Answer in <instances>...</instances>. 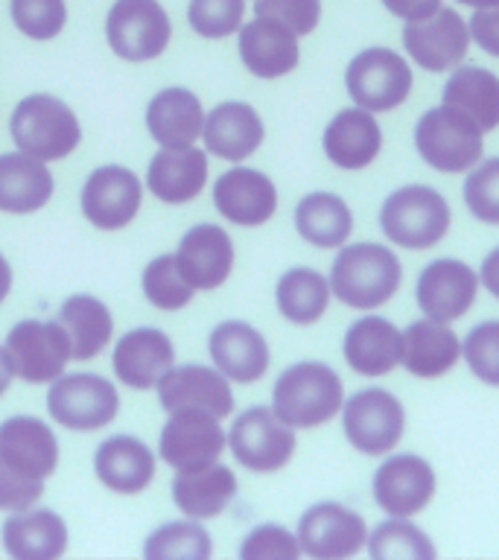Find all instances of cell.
Wrapping results in <instances>:
<instances>
[{"label":"cell","instance_id":"6da1fadb","mask_svg":"<svg viewBox=\"0 0 499 560\" xmlns=\"http://www.w3.org/2000/svg\"><path fill=\"white\" fill-rule=\"evenodd\" d=\"M330 292L350 310L388 304L403 280V266L392 248L380 243L345 245L330 269Z\"/></svg>","mask_w":499,"mask_h":560},{"label":"cell","instance_id":"7a4b0ae2","mask_svg":"<svg viewBox=\"0 0 499 560\" xmlns=\"http://www.w3.org/2000/svg\"><path fill=\"white\" fill-rule=\"evenodd\" d=\"M345 406L341 376L324 362H298L278 376L271 388V409L292 429L322 427Z\"/></svg>","mask_w":499,"mask_h":560},{"label":"cell","instance_id":"3957f363","mask_svg":"<svg viewBox=\"0 0 499 560\" xmlns=\"http://www.w3.org/2000/svg\"><path fill=\"white\" fill-rule=\"evenodd\" d=\"M450 205L427 184H406L388 192L380 208L383 234L401 248L423 252L444 240L450 231Z\"/></svg>","mask_w":499,"mask_h":560},{"label":"cell","instance_id":"277c9868","mask_svg":"<svg viewBox=\"0 0 499 560\" xmlns=\"http://www.w3.org/2000/svg\"><path fill=\"white\" fill-rule=\"evenodd\" d=\"M9 131L24 155L38 161L68 158L82 140V129L73 108L50 94H30L15 105Z\"/></svg>","mask_w":499,"mask_h":560},{"label":"cell","instance_id":"5b68a950","mask_svg":"<svg viewBox=\"0 0 499 560\" xmlns=\"http://www.w3.org/2000/svg\"><path fill=\"white\" fill-rule=\"evenodd\" d=\"M485 131L450 105L423 112L415 126V149L438 173H467L481 161Z\"/></svg>","mask_w":499,"mask_h":560},{"label":"cell","instance_id":"8992f818","mask_svg":"<svg viewBox=\"0 0 499 560\" xmlns=\"http://www.w3.org/2000/svg\"><path fill=\"white\" fill-rule=\"evenodd\" d=\"M415 77L409 61L388 47H368L350 59L345 70V88L350 100L368 112H394L409 100Z\"/></svg>","mask_w":499,"mask_h":560},{"label":"cell","instance_id":"52a82bcc","mask_svg":"<svg viewBox=\"0 0 499 560\" xmlns=\"http://www.w3.org/2000/svg\"><path fill=\"white\" fill-rule=\"evenodd\" d=\"M341 427L353 450L362 455H385L406 432V409L385 388H362L341 406Z\"/></svg>","mask_w":499,"mask_h":560},{"label":"cell","instance_id":"ba28073f","mask_svg":"<svg viewBox=\"0 0 499 560\" xmlns=\"http://www.w3.org/2000/svg\"><path fill=\"white\" fill-rule=\"evenodd\" d=\"M50 418L73 432H94L108 427L120 411V394L112 380L96 374L56 376L47 392Z\"/></svg>","mask_w":499,"mask_h":560},{"label":"cell","instance_id":"9c48e42d","mask_svg":"<svg viewBox=\"0 0 499 560\" xmlns=\"http://www.w3.org/2000/svg\"><path fill=\"white\" fill-rule=\"evenodd\" d=\"M173 24L158 0H114L105 18V38L120 59L149 61L166 50Z\"/></svg>","mask_w":499,"mask_h":560},{"label":"cell","instance_id":"30bf717a","mask_svg":"<svg viewBox=\"0 0 499 560\" xmlns=\"http://www.w3.org/2000/svg\"><path fill=\"white\" fill-rule=\"evenodd\" d=\"M7 357L12 374L24 383H53L65 374L70 359V339L59 322H38L26 318L18 322L7 336Z\"/></svg>","mask_w":499,"mask_h":560},{"label":"cell","instance_id":"8fae6325","mask_svg":"<svg viewBox=\"0 0 499 560\" xmlns=\"http://www.w3.org/2000/svg\"><path fill=\"white\" fill-rule=\"evenodd\" d=\"M228 446L236 462L252 472H275L287 467L295 453V429L283 423L275 409L254 406L234 420Z\"/></svg>","mask_w":499,"mask_h":560},{"label":"cell","instance_id":"7c38bea8","mask_svg":"<svg viewBox=\"0 0 499 560\" xmlns=\"http://www.w3.org/2000/svg\"><path fill=\"white\" fill-rule=\"evenodd\" d=\"M301 551L315 560H345L362 551L368 542V525L362 514L341 502H318L306 508L298 520Z\"/></svg>","mask_w":499,"mask_h":560},{"label":"cell","instance_id":"4fadbf2b","mask_svg":"<svg viewBox=\"0 0 499 560\" xmlns=\"http://www.w3.org/2000/svg\"><path fill=\"white\" fill-rule=\"evenodd\" d=\"M403 47L418 68L444 73L464 61L471 50V30L455 9L441 7L436 15L403 26Z\"/></svg>","mask_w":499,"mask_h":560},{"label":"cell","instance_id":"5bb4252c","mask_svg":"<svg viewBox=\"0 0 499 560\" xmlns=\"http://www.w3.org/2000/svg\"><path fill=\"white\" fill-rule=\"evenodd\" d=\"M228 435L219 427V418L201 409H182L173 411L166 427L161 429L158 453L175 472L199 470L219 462Z\"/></svg>","mask_w":499,"mask_h":560},{"label":"cell","instance_id":"9a60e30c","mask_svg":"<svg viewBox=\"0 0 499 560\" xmlns=\"http://www.w3.org/2000/svg\"><path fill=\"white\" fill-rule=\"evenodd\" d=\"M436 470L427 458L415 453H401L385 458L374 472L371 490L374 502L388 516L420 514L436 497Z\"/></svg>","mask_w":499,"mask_h":560},{"label":"cell","instance_id":"2e32d148","mask_svg":"<svg viewBox=\"0 0 499 560\" xmlns=\"http://www.w3.org/2000/svg\"><path fill=\"white\" fill-rule=\"evenodd\" d=\"M143 187L126 166L108 164L88 175L82 187V213L100 231H120L138 217Z\"/></svg>","mask_w":499,"mask_h":560},{"label":"cell","instance_id":"e0dca14e","mask_svg":"<svg viewBox=\"0 0 499 560\" xmlns=\"http://www.w3.org/2000/svg\"><path fill=\"white\" fill-rule=\"evenodd\" d=\"M476 292H479V275L467 262L455 257H438L420 271L415 298L427 318L450 324L467 315Z\"/></svg>","mask_w":499,"mask_h":560},{"label":"cell","instance_id":"ac0fdd59","mask_svg":"<svg viewBox=\"0 0 499 560\" xmlns=\"http://www.w3.org/2000/svg\"><path fill=\"white\" fill-rule=\"evenodd\" d=\"M213 205L228 222L240 228H257L269 222L278 210V187L260 170L234 166L213 184Z\"/></svg>","mask_w":499,"mask_h":560},{"label":"cell","instance_id":"d6986e66","mask_svg":"<svg viewBox=\"0 0 499 560\" xmlns=\"http://www.w3.org/2000/svg\"><path fill=\"white\" fill-rule=\"evenodd\" d=\"M158 400L170 415L182 409H201L222 420L234 411L228 376L205 365L170 368L158 383Z\"/></svg>","mask_w":499,"mask_h":560},{"label":"cell","instance_id":"ffe728a7","mask_svg":"<svg viewBox=\"0 0 499 560\" xmlns=\"http://www.w3.org/2000/svg\"><path fill=\"white\" fill-rule=\"evenodd\" d=\"M173 341L158 327H138V330H129L126 336H120L112 357L117 380L129 385V388H140V392L155 388L161 383V376L173 368Z\"/></svg>","mask_w":499,"mask_h":560},{"label":"cell","instance_id":"44dd1931","mask_svg":"<svg viewBox=\"0 0 499 560\" xmlns=\"http://www.w3.org/2000/svg\"><path fill=\"white\" fill-rule=\"evenodd\" d=\"M175 262L193 289H219L234 269V243L219 225H196L182 236Z\"/></svg>","mask_w":499,"mask_h":560},{"label":"cell","instance_id":"7402d4cb","mask_svg":"<svg viewBox=\"0 0 499 560\" xmlns=\"http://www.w3.org/2000/svg\"><path fill=\"white\" fill-rule=\"evenodd\" d=\"M324 155L339 170H365L374 164L383 149V129L374 112L368 108H345L324 129Z\"/></svg>","mask_w":499,"mask_h":560},{"label":"cell","instance_id":"603a6c76","mask_svg":"<svg viewBox=\"0 0 499 560\" xmlns=\"http://www.w3.org/2000/svg\"><path fill=\"white\" fill-rule=\"evenodd\" d=\"M240 59L257 79L287 77L301 59L298 35L278 21L254 15L252 24L240 26Z\"/></svg>","mask_w":499,"mask_h":560},{"label":"cell","instance_id":"cb8c5ba5","mask_svg":"<svg viewBox=\"0 0 499 560\" xmlns=\"http://www.w3.org/2000/svg\"><path fill=\"white\" fill-rule=\"evenodd\" d=\"M208 350L217 371L234 383H257L269 371V345L252 324L222 322L210 332Z\"/></svg>","mask_w":499,"mask_h":560},{"label":"cell","instance_id":"d4e9b609","mask_svg":"<svg viewBox=\"0 0 499 560\" xmlns=\"http://www.w3.org/2000/svg\"><path fill=\"white\" fill-rule=\"evenodd\" d=\"M341 353L357 374L385 376L403 362V332L388 318L365 315L348 327Z\"/></svg>","mask_w":499,"mask_h":560},{"label":"cell","instance_id":"484cf974","mask_svg":"<svg viewBox=\"0 0 499 560\" xmlns=\"http://www.w3.org/2000/svg\"><path fill=\"white\" fill-rule=\"evenodd\" d=\"M0 458L33 479H47L59 464V441L44 420L18 415L0 423Z\"/></svg>","mask_w":499,"mask_h":560},{"label":"cell","instance_id":"4316f807","mask_svg":"<svg viewBox=\"0 0 499 560\" xmlns=\"http://www.w3.org/2000/svg\"><path fill=\"white\" fill-rule=\"evenodd\" d=\"M263 120L248 103H222L213 112L205 114V147L210 155L240 164L245 158H252L263 143Z\"/></svg>","mask_w":499,"mask_h":560},{"label":"cell","instance_id":"83f0119b","mask_svg":"<svg viewBox=\"0 0 499 560\" xmlns=\"http://www.w3.org/2000/svg\"><path fill=\"white\" fill-rule=\"evenodd\" d=\"M462 359V341L453 327L436 318H418L403 330L401 365L418 380H438L450 374Z\"/></svg>","mask_w":499,"mask_h":560},{"label":"cell","instance_id":"f1b7e54d","mask_svg":"<svg viewBox=\"0 0 499 560\" xmlns=\"http://www.w3.org/2000/svg\"><path fill=\"white\" fill-rule=\"evenodd\" d=\"M208 184V155L196 147L164 149L149 161L147 187L164 205L193 201Z\"/></svg>","mask_w":499,"mask_h":560},{"label":"cell","instance_id":"f546056e","mask_svg":"<svg viewBox=\"0 0 499 560\" xmlns=\"http://www.w3.org/2000/svg\"><path fill=\"white\" fill-rule=\"evenodd\" d=\"M147 129L164 149L193 147L205 129V108L187 88H164L147 108Z\"/></svg>","mask_w":499,"mask_h":560},{"label":"cell","instance_id":"4dcf8cb0","mask_svg":"<svg viewBox=\"0 0 499 560\" xmlns=\"http://www.w3.org/2000/svg\"><path fill=\"white\" fill-rule=\"evenodd\" d=\"M3 549L15 560H56L68 549V525L47 508L15 511L3 523Z\"/></svg>","mask_w":499,"mask_h":560},{"label":"cell","instance_id":"1f68e13d","mask_svg":"<svg viewBox=\"0 0 499 560\" xmlns=\"http://www.w3.org/2000/svg\"><path fill=\"white\" fill-rule=\"evenodd\" d=\"M94 470L105 488L117 493H140L155 479V455L138 438L114 435L96 450Z\"/></svg>","mask_w":499,"mask_h":560},{"label":"cell","instance_id":"d6a6232c","mask_svg":"<svg viewBox=\"0 0 499 560\" xmlns=\"http://www.w3.org/2000/svg\"><path fill=\"white\" fill-rule=\"evenodd\" d=\"M236 497L234 470L225 464H208L199 470H182L173 481V499L182 514L190 520L219 516Z\"/></svg>","mask_w":499,"mask_h":560},{"label":"cell","instance_id":"836d02e7","mask_svg":"<svg viewBox=\"0 0 499 560\" xmlns=\"http://www.w3.org/2000/svg\"><path fill=\"white\" fill-rule=\"evenodd\" d=\"M53 196V175L44 161L24 155L21 149L0 155V210L35 213Z\"/></svg>","mask_w":499,"mask_h":560},{"label":"cell","instance_id":"e575fe53","mask_svg":"<svg viewBox=\"0 0 499 560\" xmlns=\"http://www.w3.org/2000/svg\"><path fill=\"white\" fill-rule=\"evenodd\" d=\"M441 100L476 122L481 131H494L499 126V77L494 70L476 65L453 68Z\"/></svg>","mask_w":499,"mask_h":560},{"label":"cell","instance_id":"d590c367","mask_svg":"<svg viewBox=\"0 0 499 560\" xmlns=\"http://www.w3.org/2000/svg\"><path fill=\"white\" fill-rule=\"evenodd\" d=\"M59 324L70 339V359L77 362L100 357L114 332L108 306L94 295H70L59 310Z\"/></svg>","mask_w":499,"mask_h":560},{"label":"cell","instance_id":"8d00e7d4","mask_svg":"<svg viewBox=\"0 0 499 560\" xmlns=\"http://www.w3.org/2000/svg\"><path fill=\"white\" fill-rule=\"evenodd\" d=\"M295 228L315 248H339L353 231V213L336 192H310L298 201Z\"/></svg>","mask_w":499,"mask_h":560},{"label":"cell","instance_id":"74e56055","mask_svg":"<svg viewBox=\"0 0 499 560\" xmlns=\"http://www.w3.org/2000/svg\"><path fill=\"white\" fill-rule=\"evenodd\" d=\"M275 301H278L280 315L287 322L298 324V327H306V324H315L327 313V304H330V280L318 275L315 269L298 266V269H289L278 280Z\"/></svg>","mask_w":499,"mask_h":560},{"label":"cell","instance_id":"f35d334b","mask_svg":"<svg viewBox=\"0 0 499 560\" xmlns=\"http://www.w3.org/2000/svg\"><path fill=\"white\" fill-rule=\"evenodd\" d=\"M368 555L374 560H432L438 549L409 516H388L368 534Z\"/></svg>","mask_w":499,"mask_h":560},{"label":"cell","instance_id":"ab89813d","mask_svg":"<svg viewBox=\"0 0 499 560\" xmlns=\"http://www.w3.org/2000/svg\"><path fill=\"white\" fill-rule=\"evenodd\" d=\"M213 542L199 523L178 520L149 534L143 542V558L149 560H205L210 558Z\"/></svg>","mask_w":499,"mask_h":560},{"label":"cell","instance_id":"60d3db41","mask_svg":"<svg viewBox=\"0 0 499 560\" xmlns=\"http://www.w3.org/2000/svg\"><path fill=\"white\" fill-rule=\"evenodd\" d=\"M140 283H143L147 301L158 310H182V306L190 304L193 292H196L178 271L175 254H164V257H155L149 262Z\"/></svg>","mask_w":499,"mask_h":560},{"label":"cell","instance_id":"b9f144b4","mask_svg":"<svg viewBox=\"0 0 499 560\" xmlns=\"http://www.w3.org/2000/svg\"><path fill=\"white\" fill-rule=\"evenodd\" d=\"M9 12L18 30L33 42H50L68 21L65 0H9Z\"/></svg>","mask_w":499,"mask_h":560},{"label":"cell","instance_id":"7bdbcfd3","mask_svg":"<svg viewBox=\"0 0 499 560\" xmlns=\"http://www.w3.org/2000/svg\"><path fill=\"white\" fill-rule=\"evenodd\" d=\"M464 205L485 225H499V158H485L464 182Z\"/></svg>","mask_w":499,"mask_h":560},{"label":"cell","instance_id":"ee69618b","mask_svg":"<svg viewBox=\"0 0 499 560\" xmlns=\"http://www.w3.org/2000/svg\"><path fill=\"white\" fill-rule=\"evenodd\" d=\"M245 0H190L187 21L201 38H228L243 26Z\"/></svg>","mask_w":499,"mask_h":560},{"label":"cell","instance_id":"f6af8a7d","mask_svg":"<svg viewBox=\"0 0 499 560\" xmlns=\"http://www.w3.org/2000/svg\"><path fill=\"white\" fill-rule=\"evenodd\" d=\"M462 357L467 359V368L473 371L476 380L485 385H497L499 388V322L476 324L467 339L462 341Z\"/></svg>","mask_w":499,"mask_h":560},{"label":"cell","instance_id":"bcb514c9","mask_svg":"<svg viewBox=\"0 0 499 560\" xmlns=\"http://www.w3.org/2000/svg\"><path fill=\"white\" fill-rule=\"evenodd\" d=\"M301 555V542L283 525H257L240 546L243 560H295Z\"/></svg>","mask_w":499,"mask_h":560},{"label":"cell","instance_id":"7dc6e473","mask_svg":"<svg viewBox=\"0 0 499 560\" xmlns=\"http://www.w3.org/2000/svg\"><path fill=\"white\" fill-rule=\"evenodd\" d=\"M254 15L278 21L295 35H310L322 21V0H254Z\"/></svg>","mask_w":499,"mask_h":560},{"label":"cell","instance_id":"c3c4849f","mask_svg":"<svg viewBox=\"0 0 499 560\" xmlns=\"http://www.w3.org/2000/svg\"><path fill=\"white\" fill-rule=\"evenodd\" d=\"M42 493L44 479H33L0 458V511H26L42 499Z\"/></svg>","mask_w":499,"mask_h":560},{"label":"cell","instance_id":"681fc988","mask_svg":"<svg viewBox=\"0 0 499 560\" xmlns=\"http://www.w3.org/2000/svg\"><path fill=\"white\" fill-rule=\"evenodd\" d=\"M467 30H471V38L479 44L481 50L499 59V7L476 9L471 21H467Z\"/></svg>","mask_w":499,"mask_h":560},{"label":"cell","instance_id":"f907efd6","mask_svg":"<svg viewBox=\"0 0 499 560\" xmlns=\"http://www.w3.org/2000/svg\"><path fill=\"white\" fill-rule=\"evenodd\" d=\"M383 7L401 21H423V18L436 15L441 9V0H383Z\"/></svg>","mask_w":499,"mask_h":560},{"label":"cell","instance_id":"816d5d0a","mask_svg":"<svg viewBox=\"0 0 499 560\" xmlns=\"http://www.w3.org/2000/svg\"><path fill=\"white\" fill-rule=\"evenodd\" d=\"M479 283L499 301V248H494V252H490L488 257L481 260Z\"/></svg>","mask_w":499,"mask_h":560},{"label":"cell","instance_id":"f5cc1de1","mask_svg":"<svg viewBox=\"0 0 499 560\" xmlns=\"http://www.w3.org/2000/svg\"><path fill=\"white\" fill-rule=\"evenodd\" d=\"M12 365H9V357H7V348H0V397L7 394L9 383H12Z\"/></svg>","mask_w":499,"mask_h":560},{"label":"cell","instance_id":"db71d44e","mask_svg":"<svg viewBox=\"0 0 499 560\" xmlns=\"http://www.w3.org/2000/svg\"><path fill=\"white\" fill-rule=\"evenodd\" d=\"M9 289H12V269H9L7 257L0 254V304L7 301Z\"/></svg>","mask_w":499,"mask_h":560},{"label":"cell","instance_id":"11a10c76","mask_svg":"<svg viewBox=\"0 0 499 560\" xmlns=\"http://www.w3.org/2000/svg\"><path fill=\"white\" fill-rule=\"evenodd\" d=\"M462 7L471 9H488V7H499V0H459Z\"/></svg>","mask_w":499,"mask_h":560}]
</instances>
